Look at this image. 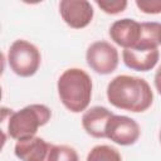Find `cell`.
I'll use <instances>...</instances> for the list:
<instances>
[{
	"mask_svg": "<svg viewBox=\"0 0 161 161\" xmlns=\"http://www.w3.org/2000/svg\"><path fill=\"white\" fill-rule=\"evenodd\" d=\"M107 99L116 108L138 113L151 107L153 93L143 78L121 74L108 83Z\"/></svg>",
	"mask_w": 161,
	"mask_h": 161,
	"instance_id": "1",
	"label": "cell"
},
{
	"mask_svg": "<svg viewBox=\"0 0 161 161\" xmlns=\"http://www.w3.org/2000/svg\"><path fill=\"white\" fill-rule=\"evenodd\" d=\"M92 87L89 74L80 68L65 69L57 83L60 102L73 113L87 109L92 98Z\"/></svg>",
	"mask_w": 161,
	"mask_h": 161,
	"instance_id": "2",
	"label": "cell"
},
{
	"mask_svg": "<svg viewBox=\"0 0 161 161\" xmlns=\"http://www.w3.org/2000/svg\"><path fill=\"white\" fill-rule=\"evenodd\" d=\"M52 111L45 104H29L24 108L11 112L8 122V133L11 138L20 141L34 137L38 128L50 121Z\"/></svg>",
	"mask_w": 161,
	"mask_h": 161,
	"instance_id": "3",
	"label": "cell"
},
{
	"mask_svg": "<svg viewBox=\"0 0 161 161\" xmlns=\"http://www.w3.org/2000/svg\"><path fill=\"white\" fill-rule=\"evenodd\" d=\"M8 63L10 69L19 77L34 75L42 63L39 49L24 39L14 40L8 52Z\"/></svg>",
	"mask_w": 161,
	"mask_h": 161,
	"instance_id": "4",
	"label": "cell"
},
{
	"mask_svg": "<svg viewBox=\"0 0 161 161\" xmlns=\"http://www.w3.org/2000/svg\"><path fill=\"white\" fill-rule=\"evenodd\" d=\"M118 52L106 40L92 43L86 52L88 67L98 74H111L118 67Z\"/></svg>",
	"mask_w": 161,
	"mask_h": 161,
	"instance_id": "5",
	"label": "cell"
},
{
	"mask_svg": "<svg viewBox=\"0 0 161 161\" xmlns=\"http://www.w3.org/2000/svg\"><path fill=\"white\" fill-rule=\"evenodd\" d=\"M106 137L121 146H131L140 138L138 123L127 116L113 114L106 125Z\"/></svg>",
	"mask_w": 161,
	"mask_h": 161,
	"instance_id": "6",
	"label": "cell"
},
{
	"mask_svg": "<svg viewBox=\"0 0 161 161\" xmlns=\"http://www.w3.org/2000/svg\"><path fill=\"white\" fill-rule=\"evenodd\" d=\"M59 13L64 23L73 29H82L91 24L94 10L87 0H62Z\"/></svg>",
	"mask_w": 161,
	"mask_h": 161,
	"instance_id": "7",
	"label": "cell"
},
{
	"mask_svg": "<svg viewBox=\"0 0 161 161\" xmlns=\"http://www.w3.org/2000/svg\"><path fill=\"white\" fill-rule=\"evenodd\" d=\"M109 36L123 49H132L140 40L141 23L130 18L116 20L109 28Z\"/></svg>",
	"mask_w": 161,
	"mask_h": 161,
	"instance_id": "8",
	"label": "cell"
},
{
	"mask_svg": "<svg viewBox=\"0 0 161 161\" xmlns=\"http://www.w3.org/2000/svg\"><path fill=\"white\" fill-rule=\"evenodd\" d=\"M53 145L44 138L34 136L16 141L14 152L21 161H48Z\"/></svg>",
	"mask_w": 161,
	"mask_h": 161,
	"instance_id": "9",
	"label": "cell"
},
{
	"mask_svg": "<svg viewBox=\"0 0 161 161\" xmlns=\"http://www.w3.org/2000/svg\"><path fill=\"white\" fill-rule=\"evenodd\" d=\"M113 114L114 113L103 106L91 107L82 116V127L89 136L94 138H104L106 125Z\"/></svg>",
	"mask_w": 161,
	"mask_h": 161,
	"instance_id": "10",
	"label": "cell"
},
{
	"mask_svg": "<svg viewBox=\"0 0 161 161\" xmlns=\"http://www.w3.org/2000/svg\"><path fill=\"white\" fill-rule=\"evenodd\" d=\"M160 58L158 49H123V63L132 70L148 72L155 68Z\"/></svg>",
	"mask_w": 161,
	"mask_h": 161,
	"instance_id": "11",
	"label": "cell"
},
{
	"mask_svg": "<svg viewBox=\"0 0 161 161\" xmlns=\"http://www.w3.org/2000/svg\"><path fill=\"white\" fill-rule=\"evenodd\" d=\"M158 45H161V23H141V36L132 49H158Z\"/></svg>",
	"mask_w": 161,
	"mask_h": 161,
	"instance_id": "12",
	"label": "cell"
},
{
	"mask_svg": "<svg viewBox=\"0 0 161 161\" xmlns=\"http://www.w3.org/2000/svg\"><path fill=\"white\" fill-rule=\"evenodd\" d=\"M86 161H122V156L112 146L97 145L88 152Z\"/></svg>",
	"mask_w": 161,
	"mask_h": 161,
	"instance_id": "13",
	"label": "cell"
},
{
	"mask_svg": "<svg viewBox=\"0 0 161 161\" xmlns=\"http://www.w3.org/2000/svg\"><path fill=\"white\" fill-rule=\"evenodd\" d=\"M48 161H79L77 151L68 145H53Z\"/></svg>",
	"mask_w": 161,
	"mask_h": 161,
	"instance_id": "14",
	"label": "cell"
},
{
	"mask_svg": "<svg viewBox=\"0 0 161 161\" xmlns=\"http://www.w3.org/2000/svg\"><path fill=\"white\" fill-rule=\"evenodd\" d=\"M97 6L101 8L106 14H119L127 8L126 0H96Z\"/></svg>",
	"mask_w": 161,
	"mask_h": 161,
	"instance_id": "15",
	"label": "cell"
},
{
	"mask_svg": "<svg viewBox=\"0 0 161 161\" xmlns=\"http://www.w3.org/2000/svg\"><path fill=\"white\" fill-rule=\"evenodd\" d=\"M136 6L145 14L161 13V0H136Z\"/></svg>",
	"mask_w": 161,
	"mask_h": 161,
	"instance_id": "16",
	"label": "cell"
},
{
	"mask_svg": "<svg viewBox=\"0 0 161 161\" xmlns=\"http://www.w3.org/2000/svg\"><path fill=\"white\" fill-rule=\"evenodd\" d=\"M155 87H156V91L158 92V94H161V65L157 68L156 73H155Z\"/></svg>",
	"mask_w": 161,
	"mask_h": 161,
	"instance_id": "17",
	"label": "cell"
},
{
	"mask_svg": "<svg viewBox=\"0 0 161 161\" xmlns=\"http://www.w3.org/2000/svg\"><path fill=\"white\" fill-rule=\"evenodd\" d=\"M160 142H161V131H160Z\"/></svg>",
	"mask_w": 161,
	"mask_h": 161,
	"instance_id": "18",
	"label": "cell"
}]
</instances>
